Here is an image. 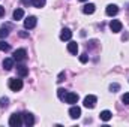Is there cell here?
<instances>
[{
	"instance_id": "obj_2",
	"label": "cell",
	"mask_w": 129,
	"mask_h": 127,
	"mask_svg": "<svg viewBox=\"0 0 129 127\" xmlns=\"http://www.w3.org/2000/svg\"><path fill=\"white\" fill-rule=\"evenodd\" d=\"M96 102H98V99H96V96H93V94H89L86 99H84V108H87V109H93L95 106H96Z\"/></svg>"
},
{
	"instance_id": "obj_19",
	"label": "cell",
	"mask_w": 129,
	"mask_h": 127,
	"mask_svg": "<svg viewBox=\"0 0 129 127\" xmlns=\"http://www.w3.org/2000/svg\"><path fill=\"white\" fill-rule=\"evenodd\" d=\"M9 49H11V45L3 42V40H0V51H9Z\"/></svg>"
},
{
	"instance_id": "obj_4",
	"label": "cell",
	"mask_w": 129,
	"mask_h": 127,
	"mask_svg": "<svg viewBox=\"0 0 129 127\" xmlns=\"http://www.w3.org/2000/svg\"><path fill=\"white\" fill-rule=\"evenodd\" d=\"M27 58V52H26V49H17L15 52H14V60L15 61H24Z\"/></svg>"
},
{
	"instance_id": "obj_12",
	"label": "cell",
	"mask_w": 129,
	"mask_h": 127,
	"mask_svg": "<svg viewBox=\"0 0 129 127\" xmlns=\"http://www.w3.org/2000/svg\"><path fill=\"white\" fill-rule=\"evenodd\" d=\"M17 73H18L20 78H24V76L29 75V69H27L26 66H18V67H17Z\"/></svg>"
},
{
	"instance_id": "obj_28",
	"label": "cell",
	"mask_w": 129,
	"mask_h": 127,
	"mask_svg": "<svg viewBox=\"0 0 129 127\" xmlns=\"http://www.w3.org/2000/svg\"><path fill=\"white\" fill-rule=\"evenodd\" d=\"M21 2H24V3H27V2H29V0H21Z\"/></svg>"
},
{
	"instance_id": "obj_25",
	"label": "cell",
	"mask_w": 129,
	"mask_h": 127,
	"mask_svg": "<svg viewBox=\"0 0 129 127\" xmlns=\"http://www.w3.org/2000/svg\"><path fill=\"white\" fill-rule=\"evenodd\" d=\"M80 61H81V63H87V61H89V57H87V54H83V55L80 57Z\"/></svg>"
},
{
	"instance_id": "obj_22",
	"label": "cell",
	"mask_w": 129,
	"mask_h": 127,
	"mask_svg": "<svg viewBox=\"0 0 129 127\" xmlns=\"http://www.w3.org/2000/svg\"><path fill=\"white\" fill-rule=\"evenodd\" d=\"M57 96H59V99H60V100H63L64 96H66V90H63V88H59V90H57Z\"/></svg>"
},
{
	"instance_id": "obj_23",
	"label": "cell",
	"mask_w": 129,
	"mask_h": 127,
	"mask_svg": "<svg viewBox=\"0 0 129 127\" xmlns=\"http://www.w3.org/2000/svg\"><path fill=\"white\" fill-rule=\"evenodd\" d=\"M110 90H111L113 93H117V91L120 90V85H119V84H111V85H110Z\"/></svg>"
},
{
	"instance_id": "obj_1",
	"label": "cell",
	"mask_w": 129,
	"mask_h": 127,
	"mask_svg": "<svg viewBox=\"0 0 129 127\" xmlns=\"http://www.w3.org/2000/svg\"><path fill=\"white\" fill-rule=\"evenodd\" d=\"M23 124V114H12L9 118V126L11 127H20Z\"/></svg>"
},
{
	"instance_id": "obj_7",
	"label": "cell",
	"mask_w": 129,
	"mask_h": 127,
	"mask_svg": "<svg viewBox=\"0 0 129 127\" xmlns=\"http://www.w3.org/2000/svg\"><path fill=\"white\" fill-rule=\"evenodd\" d=\"M36 23H38L36 17H29V18L24 20V27L26 29H33V27H36Z\"/></svg>"
},
{
	"instance_id": "obj_9",
	"label": "cell",
	"mask_w": 129,
	"mask_h": 127,
	"mask_svg": "<svg viewBox=\"0 0 129 127\" xmlns=\"http://www.w3.org/2000/svg\"><path fill=\"white\" fill-rule=\"evenodd\" d=\"M23 123H24L26 126H33V124H35V118H33L32 114H29V112L23 114Z\"/></svg>"
},
{
	"instance_id": "obj_11",
	"label": "cell",
	"mask_w": 129,
	"mask_h": 127,
	"mask_svg": "<svg viewBox=\"0 0 129 127\" xmlns=\"http://www.w3.org/2000/svg\"><path fill=\"white\" fill-rule=\"evenodd\" d=\"M105 12H107V15H108V17H114V15H117L119 8H117V5H108Z\"/></svg>"
},
{
	"instance_id": "obj_24",
	"label": "cell",
	"mask_w": 129,
	"mask_h": 127,
	"mask_svg": "<svg viewBox=\"0 0 129 127\" xmlns=\"http://www.w3.org/2000/svg\"><path fill=\"white\" fill-rule=\"evenodd\" d=\"M122 102L125 105H129V93H125V94L122 96Z\"/></svg>"
},
{
	"instance_id": "obj_21",
	"label": "cell",
	"mask_w": 129,
	"mask_h": 127,
	"mask_svg": "<svg viewBox=\"0 0 129 127\" xmlns=\"http://www.w3.org/2000/svg\"><path fill=\"white\" fill-rule=\"evenodd\" d=\"M8 27H9V26H8ZM8 27H2V29H0V39H3V37H6V36L9 34Z\"/></svg>"
},
{
	"instance_id": "obj_10",
	"label": "cell",
	"mask_w": 129,
	"mask_h": 127,
	"mask_svg": "<svg viewBox=\"0 0 129 127\" xmlns=\"http://www.w3.org/2000/svg\"><path fill=\"white\" fill-rule=\"evenodd\" d=\"M95 11H96V6H95L93 3H87V5L83 6V12H84L86 15H92Z\"/></svg>"
},
{
	"instance_id": "obj_8",
	"label": "cell",
	"mask_w": 129,
	"mask_h": 127,
	"mask_svg": "<svg viewBox=\"0 0 129 127\" xmlns=\"http://www.w3.org/2000/svg\"><path fill=\"white\" fill-rule=\"evenodd\" d=\"M69 115H71V118L77 120V118L81 117V109H80L78 106H72V108L69 109Z\"/></svg>"
},
{
	"instance_id": "obj_27",
	"label": "cell",
	"mask_w": 129,
	"mask_h": 127,
	"mask_svg": "<svg viewBox=\"0 0 129 127\" xmlns=\"http://www.w3.org/2000/svg\"><path fill=\"white\" fill-rule=\"evenodd\" d=\"M2 17H5V8L3 6H0V18Z\"/></svg>"
},
{
	"instance_id": "obj_14",
	"label": "cell",
	"mask_w": 129,
	"mask_h": 127,
	"mask_svg": "<svg viewBox=\"0 0 129 127\" xmlns=\"http://www.w3.org/2000/svg\"><path fill=\"white\" fill-rule=\"evenodd\" d=\"M14 61H15L14 58H5L3 60V69L5 70H11L14 67Z\"/></svg>"
},
{
	"instance_id": "obj_5",
	"label": "cell",
	"mask_w": 129,
	"mask_h": 127,
	"mask_svg": "<svg viewBox=\"0 0 129 127\" xmlns=\"http://www.w3.org/2000/svg\"><path fill=\"white\" fill-rule=\"evenodd\" d=\"M110 29H111V32L113 33L122 32V23H120L119 20H113V21L110 23Z\"/></svg>"
},
{
	"instance_id": "obj_20",
	"label": "cell",
	"mask_w": 129,
	"mask_h": 127,
	"mask_svg": "<svg viewBox=\"0 0 129 127\" xmlns=\"http://www.w3.org/2000/svg\"><path fill=\"white\" fill-rule=\"evenodd\" d=\"M9 105V99L8 97H2L0 99V108H8Z\"/></svg>"
},
{
	"instance_id": "obj_17",
	"label": "cell",
	"mask_w": 129,
	"mask_h": 127,
	"mask_svg": "<svg viewBox=\"0 0 129 127\" xmlns=\"http://www.w3.org/2000/svg\"><path fill=\"white\" fill-rule=\"evenodd\" d=\"M23 17H24V11H23V9H20V8H18V9H15V11H14V20H17V21H18V20H21Z\"/></svg>"
},
{
	"instance_id": "obj_6",
	"label": "cell",
	"mask_w": 129,
	"mask_h": 127,
	"mask_svg": "<svg viewBox=\"0 0 129 127\" xmlns=\"http://www.w3.org/2000/svg\"><path fill=\"white\" fill-rule=\"evenodd\" d=\"M66 103H71V105H74V103H77L78 102V94H75V93H66L63 99Z\"/></svg>"
},
{
	"instance_id": "obj_16",
	"label": "cell",
	"mask_w": 129,
	"mask_h": 127,
	"mask_svg": "<svg viewBox=\"0 0 129 127\" xmlns=\"http://www.w3.org/2000/svg\"><path fill=\"white\" fill-rule=\"evenodd\" d=\"M99 117H101V120H102V121H110V120H111V117H113V114H111L110 111H102V112L99 114Z\"/></svg>"
},
{
	"instance_id": "obj_15",
	"label": "cell",
	"mask_w": 129,
	"mask_h": 127,
	"mask_svg": "<svg viewBox=\"0 0 129 127\" xmlns=\"http://www.w3.org/2000/svg\"><path fill=\"white\" fill-rule=\"evenodd\" d=\"M68 51L71 54H77L78 52V43L77 42H69L68 43Z\"/></svg>"
},
{
	"instance_id": "obj_18",
	"label": "cell",
	"mask_w": 129,
	"mask_h": 127,
	"mask_svg": "<svg viewBox=\"0 0 129 127\" xmlns=\"http://www.w3.org/2000/svg\"><path fill=\"white\" fill-rule=\"evenodd\" d=\"M32 5L35 8H44L45 6V0H32Z\"/></svg>"
},
{
	"instance_id": "obj_29",
	"label": "cell",
	"mask_w": 129,
	"mask_h": 127,
	"mask_svg": "<svg viewBox=\"0 0 129 127\" xmlns=\"http://www.w3.org/2000/svg\"><path fill=\"white\" fill-rule=\"evenodd\" d=\"M80 2H87V0H80Z\"/></svg>"
},
{
	"instance_id": "obj_26",
	"label": "cell",
	"mask_w": 129,
	"mask_h": 127,
	"mask_svg": "<svg viewBox=\"0 0 129 127\" xmlns=\"http://www.w3.org/2000/svg\"><path fill=\"white\" fill-rule=\"evenodd\" d=\"M20 36H21V37H29V33L27 32H20Z\"/></svg>"
},
{
	"instance_id": "obj_3",
	"label": "cell",
	"mask_w": 129,
	"mask_h": 127,
	"mask_svg": "<svg viewBox=\"0 0 129 127\" xmlns=\"http://www.w3.org/2000/svg\"><path fill=\"white\" fill-rule=\"evenodd\" d=\"M9 88H11L12 91H20V90L23 88V81H21L20 78H12V79L9 81Z\"/></svg>"
},
{
	"instance_id": "obj_13",
	"label": "cell",
	"mask_w": 129,
	"mask_h": 127,
	"mask_svg": "<svg viewBox=\"0 0 129 127\" xmlns=\"http://www.w3.org/2000/svg\"><path fill=\"white\" fill-rule=\"evenodd\" d=\"M71 37H72V32L69 29H63L60 33V39L62 40H71Z\"/></svg>"
}]
</instances>
